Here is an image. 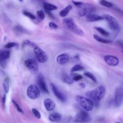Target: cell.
Masks as SVG:
<instances>
[{
    "label": "cell",
    "mask_w": 123,
    "mask_h": 123,
    "mask_svg": "<svg viewBox=\"0 0 123 123\" xmlns=\"http://www.w3.org/2000/svg\"><path fill=\"white\" fill-rule=\"evenodd\" d=\"M32 112H33V114L38 119H40L41 118V114L39 111L35 108L32 109Z\"/></svg>",
    "instance_id": "cell-28"
},
{
    "label": "cell",
    "mask_w": 123,
    "mask_h": 123,
    "mask_svg": "<svg viewBox=\"0 0 123 123\" xmlns=\"http://www.w3.org/2000/svg\"><path fill=\"white\" fill-rule=\"evenodd\" d=\"M14 29L16 31L20 32V33H24V32H25L24 28L23 27H22L21 26L19 25H17L15 26V27L14 28Z\"/></svg>",
    "instance_id": "cell-31"
},
{
    "label": "cell",
    "mask_w": 123,
    "mask_h": 123,
    "mask_svg": "<svg viewBox=\"0 0 123 123\" xmlns=\"http://www.w3.org/2000/svg\"><path fill=\"white\" fill-rule=\"evenodd\" d=\"M62 81L67 84H72L73 83L74 80L70 77H69L67 74L65 73H63L62 74Z\"/></svg>",
    "instance_id": "cell-18"
},
{
    "label": "cell",
    "mask_w": 123,
    "mask_h": 123,
    "mask_svg": "<svg viewBox=\"0 0 123 123\" xmlns=\"http://www.w3.org/2000/svg\"><path fill=\"white\" fill-rule=\"evenodd\" d=\"M10 54L9 50L5 49L0 50V64L3 68L5 67L6 61L10 57Z\"/></svg>",
    "instance_id": "cell-13"
},
{
    "label": "cell",
    "mask_w": 123,
    "mask_h": 123,
    "mask_svg": "<svg viewBox=\"0 0 123 123\" xmlns=\"http://www.w3.org/2000/svg\"><path fill=\"white\" fill-rule=\"evenodd\" d=\"M75 100L80 106L86 111L92 110L94 104L92 101L89 98L84 97L80 95H77L75 98Z\"/></svg>",
    "instance_id": "cell-3"
},
{
    "label": "cell",
    "mask_w": 123,
    "mask_h": 123,
    "mask_svg": "<svg viewBox=\"0 0 123 123\" xmlns=\"http://www.w3.org/2000/svg\"><path fill=\"white\" fill-rule=\"evenodd\" d=\"M20 2H23V0H19Z\"/></svg>",
    "instance_id": "cell-42"
},
{
    "label": "cell",
    "mask_w": 123,
    "mask_h": 123,
    "mask_svg": "<svg viewBox=\"0 0 123 123\" xmlns=\"http://www.w3.org/2000/svg\"><path fill=\"white\" fill-rule=\"evenodd\" d=\"M79 85L82 88H84L86 87V84L85 83H81L79 84Z\"/></svg>",
    "instance_id": "cell-39"
},
{
    "label": "cell",
    "mask_w": 123,
    "mask_h": 123,
    "mask_svg": "<svg viewBox=\"0 0 123 123\" xmlns=\"http://www.w3.org/2000/svg\"><path fill=\"white\" fill-rule=\"evenodd\" d=\"M69 60V55L67 53H62L58 55L56 58L57 63L60 65L65 64Z\"/></svg>",
    "instance_id": "cell-15"
},
{
    "label": "cell",
    "mask_w": 123,
    "mask_h": 123,
    "mask_svg": "<svg viewBox=\"0 0 123 123\" xmlns=\"http://www.w3.org/2000/svg\"><path fill=\"white\" fill-rule=\"evenodd\" d=\"M84 69V67L82 66L81 65L79 64H76L74 65L71 69V72H75L77 71H82Z\"/></svg>",
    "instance_id": "cell-26"
},
{
    "label": "cell",
    "mask_w": 123,
    "mask_h": 123,
    "mask_svg": "<svg viewBox=\"0 0 123 123\" xmlns=\"http://www.w3.org/2000/svg\"><path fill=\"white\" fill-rule=\"evenodd\" d=\"M16 46V44L15 42H9V43L6 44L5 45L4 47L6 49H10V48H13Z\"/></svg>",
    "instance_id": "cell-33"
},
{
    "label": "cell",
    "mask_w": 123,
    "mask_h": 123,
    "mask_svg": "<svg viewBox=\"0 0 123 123\" xmlns=\"http://www.w3.org/2000/svg\"><path fill=\"white\" fill-rule=\"evenodd\" d=\"M84 75L87 77L89 78L90 79H91L93 82L94 83H97V79L94 75L91 72H88V71H86L84 73Z\"/></svg>",
    "instance_id": "cell-22"
},
{
    "label": "cell",
    "mask_w": 123,
    "mask_h": 123,
    "mask_svg": "<svg viewBox=\"0 0 123 123\" xmlns=\"http://www.w3.org/2000/svg\"><path fill=\"white\" fill-rule=\"evenodd\" d=\"M62 22L64 26L68 30L73 32L77 35L81 36H83V31L81 29L77 27L74 21L72 18L68 17L64 18L63 19Z\"/></svg>",
    "instance_id": "cell-2"
},
{
    "label": "cell",
    "mask_w": 123,
    "mask_h": 123,
    "mask_svg": "<svg viewBox=\"0 0 123 123\" xmlns=\"http://www.w3.org/2000/svg\"><path fill=\"white\" fill-rule=\"evenodd\" d=\"M3 88L5 92V93L6 94L8 93L9 90V83L8 79H7V78H5L3 82Z\"/></svg>",
    "instance_id": "cell-25"
},
{
    "label": "cell",
    "mask_w": 123,
    "mask_h": 123,
    "mask_svg": "<svg viewBox=\"0 0 123 123\" xmlns=\"http://www.w3.org/2000/svg\"><path fill=\"white\" fill-rule=\"evenodd\" d=\"M105 88L103 86H99L97 88L89 91L86 93V95L91 100L98 102L105 96Z\"/></svg>",
    "instance_id": "cell-1"
},
{
    "label": "cell",
    "mask_w": 123,
    "mask_h": 123,
    "mask_svg": "<svg viewBox=\"0 0 123 123\" xmlns=\"http://www.w3.org/2000/svg\"><path fill=\"white\" fill-rule=\"evenodd\" d=\"M72 6L71 5H69L66 6L64 9L61 10L59 12V15L62 17H65L69 12L70 10L72 9Z\"/></svg>",
    "instance_id": "cell-19"
},
{
    "label": "cell",
    "mask_w": 123,
    "mask_h": 123,
    "mask_svg": "<svg viewBox=\"0 0 123 123\" xmlns=\"http://www.w3.org/2000/svg\"><path fill=\"white\" fill-rule=\"evenodd\" d=\"M73 3L77 7L80 8L83 4L84 2H80V1H72Z\"/></svg>",
    "instance_id": "cell-35"
},
{
    "label": "cell",
    "mask_w": 123,
    "mask_h": 123,
    "mask_svg": "<svg viewBox=\"0 0 123 123\" xmlns=\"http://www.w3.org/2000/svg\"><path fill=\"white\" fill-rule=\"evenodd\" d=\"M99 3L102 6H105V7H109V8H110V7H113V4L110 2V1H108L106 0H100L99 1Z\"/></svg>",
    "instance_id": "cell-24"
},
{
    "label": "cell",
    "mask_w": 123,
    "mask_h": 123,
    "mask_svg": "<svg viewBox=\"0 0 123 123\" xmlns=\"http://www.w3.org/2000/svg\"><path fill=\"white\" fill-rule=\"evenodd\" d=\"M34 51L36 54L37 58L41 63L45 62L48 60V57L46 53L39 47L36 46L34 48Z\"/></svg>",
    "instance_id": "cell-9"
},
{
    "label": "cell",
    "mask_w": 123,
    "mask_h": 123,
    "mask_svg": "<svg viewBox=\"0 0 123 123\" xmlns=\"http://www.w3.org/2000/svg\"><path fill=\"white\" fill-rule=\"evenodd\" d=\"M119 43V44L121 46V47L123 48V43H122V42H120Z\"/></svg>",
    "instance_id": "cell-41"
},
{
    "label": "cell",
    "mask_w": 123,
    "mask_h": 123,
    "mask_svg": "<svg viewBox=\"0 0 123 123\" xmlns=\"http://www.w3.org/2000/svg\"><path fill=\"white\" fill-rule=\"evenodd\" d=\"M37 15L38 17V18L41 20H43L45 18V14L42 11H38L37 12H36Z\"/></svg>",
    "instance_id": "cell-27"
},
{
    "label": "cell",
    "mask_w": 123,
    "mask_h": 123,
    "mask_svg": "<svg viewBox=\"0 0 123 123\" xmlns=\"http://www.w3.org/2000/svg\"><path fill=\"white\" fill-rule=\"evenodd\" d=\"M62 119V115L58 112H53L49 116V119L53 122L60 121Z\"/></svg>",
    "instance_id": "cell-17"
},
{
    "label": "cell",
    "mask_w": 123,
    "mask_h": 123,
    "mask_svg": "<svg viewBox=\"0 0 123 123\" xmlns=\"http://www.w3.org/2000/svg\"><path fill=\"white\" fill-rule=\"evenodd\" d=\"M6 94H4L2 98V103H3V105L4 106L5 105V101H6Z\"/></svg>",
    "instance_id": "cell-37"
},
{
    "label": "cell",
    "mask_w": 123,
    "mask_h": 123,
    "mask_svg": "<svg viewBox=\"0 0 123 123\" xmlns=\"http://www.w3.org/2000/svg\"><path fill=\"white\" fill-rule=\"evenodd\" d=\"M104 18L102 16L99 15L97 14H89L86 15V20L87 22H96L103 20Z\"/></svg>",
    "instance_id": "cell-16"
},
{
    "label": "cell",
    "mask_w": 123,
    "mask_h": 123,
    "mask_svg": "<svg viewBox=\"0 0 123 123\" xmlns=\"http://www.w3.org/2000/svg\"><path fill=\"white\" fill-rule=\"evenodd\" d=\"M90 115L86 111H81L78 113L74 118V122L77 123H86L91 121Z\"/></svg>",
    "instance_id": "cell-5"
},
{
    "label": "cell",
    "mask_w": 123,
    "mask_h": 123,
    "mask_svg": "<svg viewBox=\"0 0 123 123\" xmlns=\"http://www.w3.org/2000/svg\"><path fill=\"white\" fill-rule=\"evenodd\" d=\"M115 123H123V122L121 119H119L117 121H115Z\"/></svg>",
    "instance_id": "cell-40"
},
{
    "label": "cell",
    "mask_w": 123,
    "mask_h": 123,
    "mask_svg": "<svg viewBox=\"0 0 123 123\" xmlns=\"http://www.w3.org/2000/svg\"><path fill=\"white\" fill-rule=\"evenodd\" d=\"M45 12H46V13L49 15V17H50L51 18H53L54 17H53V14L51 13V12L49 11H47V10H45Z\"/></svg>",
    "instance_id": "cell-36"
},
{
    "label": "cell",
    "mask_w": 123,
    "mask_h": 123,
    "mask_svg": "<svg viewBox=\"0 0 123 123\" xmlns=\"http://www.w3.org/2000/svg\"><path fill=\"white\" fill-rule=\"evenodd\" d=\"M115 10L118 12H119L120 14H121L123 16V12L122 10H121L120 9H118V8H116V9H115Z\"/></svg>",
    "instance_id": "cell-38"
},
{
    "label": "cell",
    "mask_w": 123,
    "mask_h": 123,
    "mask_svg": "<svg viewBox=\"0 0 123 123\" xmlns=\"http://www.w3.org/2000/svg\"><path fill=\"white\" fill-rule=\"evenodd\" d=\"M104 62L109 65L111 66H116L119 62V60L117 57L111 55H106L104 58Z\"/></svg>",
    "instance_id": "cell-12"
},
{
    "label": "cell",
    "mask_w": 123,
    "mask_h": 123,
    "mask_svg": "<svg viewBox=\"0 0 123 123\" xmlns=\"http://www.w3.org/2000/svg\"><path fill=\"white\" fill-rule=\"evenodd\" d=\"M123 102V86L117 87L114 94V103L116 107L120 106Z\"/></svg>",
    "instance_id": "cell-6"
},
{
    "label": "cell",
    "mask_w": 123,
    "mask_h": 123,
    "mask_svg": "<svg viewBox=\"0 0 123 123\" xmlns=\"http://www.w3.org/2000/svg\"><path fill=\"white\" fill-rule=\"evenodd\" d=\"M50 86L54 95L57 97V98L62 102H65L66 101V97L65 95L62 93L53 83H50Z\"/></svg>",
    "instance_id": "cell-10"
},
{
    "label": "cell",
    "mask_w": 123,
    "mask_h": 123,
    "mask_svg": "<svg viewBox=\"0 0 123 123\" xmlns=\"http://www.w3.org/2000/svg\"><path fill=\"white\" fill-rule=\"evenodd\" d=\"M104 19L108 22L109 27L112 30H116L119 27V25L117 20L112 16L108 14H104L102 15Z\"/></svg>",
    "instance_id": "cell-7"
},
{
    "label": "cell",
    "mask_w": 123,
    "mask_h": 123,
    "mask_svg": "<svg viewBox=\"0 0 123 123\" xmlns=\"http://www.w3.org/2000/svg\"><path fill=\"white\" fill-rule=\"evenodd\" d=\"M95 28L103 36L108 37L110 35L109 33L108 32H107L106 30H105V29H104L103 28H102L100 27H95Z\"/></svg>",
    "instance_id": "cell-23"
},
{
    "label": "cell",
    "mask_w": 123,
    "mask_h": 123,
    "mask_svg": "<svg viewBox=\"0 0 123 123\" xmlns=\"http://www.w3.org/2000/svg\"><path fill=\"white\" fill-rule=\"evenodd\" d=\"M93 37L94 38V39L95 40H96L97 41H98L100 43H112V41L111 40H108V39H103L101 38L100 37H99V36H98V35H96V34H94L93 35Z\"/></svg>",
    "instance_id": "cell-21"
},
{
    "label": "cell",
    "mask_w": 123,
    "mask_h": 123,
    "mask_svg": "<svg viewBox=\"0 0 123 123\" xmlns=\"http://www.w3.org/2000/svg\"><path fill=\"white\" fill-rule=\"evenodd\" d=\"M23 13L25 16H26L29 17V18L31 19H32V20H34V19H36V16H35L34 14H32L31 13H30V12H27V11H25L23 12Z\"/></svg>",
    "instance_id": "cell-29"
},
{
    "label": "cell",
    "mask_w": 123,
    "mask_h": 123,
    "mask_svg": "<svg viewBox=\"0 0 123 123\" xmlns=\"http://www.w3.org/2000/svg\"><path fill=\"white\" fill-rule=\"evenodd\" d=\"M49 26L50 28L53 29H57L59 28L58 25L57 24H56L55 23L52 22L49 23Z\"/></svg>",
    "instance_id": "cell-32"
},
{
    "label": "cell",
    "mask_w": 123,
    "mask_h": 123,
    "mask_svg": "<svg viewBox=\"0 0 123 123\" xmlns=\"http://www.w3.org/2000/svg\"><path fill=\"white\" fill-rule=\"evenodd\" d=\"M43 8L45 10L51 11L53 10H56L57 9V7L52 4L48 3V2H44L43 3Z\"/></svg>",
    "instance_id": "cell-20"
},
{
    "label": "cell",
    "mask_w": 123,
    "mask_h": 123,
    "mask_svg": "<svg viewBox=\"0 0 123 123\" xmlns=\"http://www.w3.org/2000/svg\"><path fill=\"white\" fill-rule=\"evenodd\" d=\"M26 67L33 73L36 74L38 71V66L37 62L33 59H28L25 62Z\"/></svg>",
    "instance_id": "cell-11"
},
{
    "label": "cell",
    "mask_w": 123,
    "mask_h": 123,
    "mask_svg": "<svg viewBox=\"0 0 123 123\" xmlns=\"http://www.w3.org/2000/svg\"><path fill=\"white\" fill-rule=\"evenodd\" d=\"M12 102L13 103V104L14 105V107L16 108V110H17L18 111H19V112H20L21 113H24V111L22 110V109L20 108V107L19 106V105L13 99L12 100Z\"/></svg>",
    "instance_id": "cell-30"
},
{
    "label": "cell",
    "mask_w": 123,
    "mask_h": 123,
    "mask_svg": "<svg viewBox=\"0 0 123 123\" xmlns=\"http://www.w3.org/2000/svg\"><path fill=\"white\" fill-rule=\"evenodd\" d=\"M40 90L38 87L35 85H30L27 89L26 94L27 97L32 99H35L40 96Z\"/></svg>",
    "instance_id": "cell-4"
},
{
    "label": "cell",
    "mask_w": 123,
    "mask_h": 123,
    "mask_svg": "<svg viewBox=\"0 0 123 123\" xmlns=\"http://www.w3.org/2000/svg\"><path fill=\"white\" fill-rule=\"evenodd\" d=\"M37 84L39 88L42 92L45 93H49L47 86L45 78L41 73H39L37 76Z\"/></svg>",
    "instance_id": "cell-8"
},
{
    "label": "cell",
    "mask_w": 123,
    "mask_h": 123,
    "mask_svg": "<svg viewBox=\"0 0 123 123\" xmlns=\"http://www.w3.org/2000/svg\"><path fill=\"white\" fill-rule=\"evenodd\" d=\"M83 76L81 74H77L76 75H74V77H73V80L74 81H79V80H80L81 79H82L83 78Z\"/></svg>",
    "instance_id": "cell-34"
},
{
    "label": "cell",
    "mask_w": 123,
    "mask_h": 123,
    "mask_svg": "<svg viewBox=\"0 0 123 123\" xmlns=\"http://www.w3.org/2000/svg\"><path fill=\"white\" fill-rule=\"evenodd\" d=\"M44 105L48 111H51L53 110L56 107V104L54 101L50 98H46L44 99Z\"/></svg>",
    "instance_id": "cell-14"
}]
</instances>
